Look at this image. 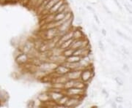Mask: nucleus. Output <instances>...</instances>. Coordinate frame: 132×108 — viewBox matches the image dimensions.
Instances as JSON below:
<instances>
[{
    "label": "nucleus",
    "mask_w": 132,
    "mask_h": 108,
    "mask_svg": "<svg viewBox=\"0 0 132 108\" xmlns=\"http://www.w3.org/2000/svg\"><path fill=\"white\" fill-rule=\"evenodd\" d=\"M59 37V31L57 28H46L43 33L44 40H51L54 38Z\"/></svg>",
    "instance_id": "7ed1b4c3"
},
{
    "label": "nucleus",
    "mask_w": 132,
    "mask_h": 108,
    "mask_svg": "<svg viewBox=\"0 0 132 108\" xmlns=\"http://www.w3.org/2000/svg\"><path fill=\"white\" fill-rule=\"evenodd\" d=\"M87 9L90 10L92 13H95V9L92 7H90V6H87Z\"/></svg>",
    "instance_id": "c756f323"
},
{
    "label": "nucleus",
    "mask_w": 132,
    "mask_h": 108,
    "mask_svg": "<svg viewBox=\"0 0 132 108\" xmlns=\"http://www.w3.org/2000/svg\"><path fill=\"white\" fill-rule=\"evenodd\" d=\"M113 1H114V2L115 3V5L118 6V8H119V9H120V10H121V11H122V10H123V8H122V6H121V5L120 4L119 1H118V0H113Z\"/></svg>",
    "instance_id": "393cba45"
},
{
    "label": "nucleus",
    "mask_w": 132,
    "mask_h": 108,
    "mask_svg": "<svg viewBox=\"0 0 132 108\" xmlns=\"http://www.w3.org/2000/svg\"><path fill=\"white\" fill-rule=\"evenodd\" d=\"M111 105H112V107H118V106H117V104L115 103V102H112V103L111 104Z\"/></svg>",
    "instance_id": "72a5a7b5"
},
{
    "label": "nucleus",
    "mask_w": 132,
    "mask_h": 108,
    "mask_svg": "<svg viewBox=\"0 0 132 108\" xmlns=\"http://www.w3.org/2000/svg\"><path fill=\"white\" fill-rule=\"evenodd\" d=\"M71 2H73V0H71Z\"/></svg>",
    "instance_id": "c9c22d12"
},
{
    "label": "nucleus",
    "mask_w": 132,
    "mask_h": 108,
    "mask_svg": "<svg viewBox=\"0 0 132 108\" xmlns=\"http://www.w3.org/2000/svg\"><path fill=\"white\" fill-rule=\"evenodd\" d=\"M81 58V57L75 56V55H72L71 56L66 58L65 61L66 62H69V63H77V62H79Z\"/></svg>",
    "instance_id": "2eb2a0df"
},
{
    "label": "nucleus",
    "mask_w": 132,
    "mask_h": 108,
    "mask_svg": "<svg viewBox=\"0 0 132 108\" xmlns=\"http://www.w3.org/2000/svg\"><path fill=\"white\" fill-rule=\"evenodd\" d=\"M68 98H69V96H67L66 94H65L64 96H62L60 99L56 102L57 107H65V104L67 102Z\"/></svg>",
    "instance_id": "ddd939ff"
},
{
    "label": "nucleus",
    "mask_w": 132,
    "mask_h": 108,
    "mask_svg": "<svg viewBox=\"0 0 132 108\" xmlns=\"http://www.w3.org/2000/svg\"><path fill=\"white\" fill-rule=\"evenodd\" d=\"M28 107H33L34 106H35V102H33V101H31V102H29V103L27 105Z\"/></svg>",
    "instance_id": "7c9ffc66"
},
{
    "label": "nucleus",
    "mask_w": 132,
    "mask_h": 108,
    "mask_svg": "<svg viewBox=\"0 0 132 108\" xmlns=\"http://www.w3.org/2000/svg\"><path fill=\"white\" fill-rule=\"evenodd\" d=\"M102 92H103V93H104V94H106V96H108V93H107V92H106V91H105V90L104 89H103V91H102Z\"/></svg>",
    "instance_id": "f704fd0d"
},
{
    "label": "nucleus",
    "mask_w": 132,
    "mask_h": 108,
    "mask_svg": "<svg viewBox=\"0 0 132 108\" xmlns=\"http://www.w3.org/2000/svg\"><path fill=\"white\" fill-rule=\"evenodd\" d=\"M85 38V34L83 32L78 28H73V40H80Z\"/></svg>",
    "instance_id": "1a4fd4ad"
},
{
    "label": "nucleus",
    "mask_w": 132,
    "mask_h": 108,
    "mask_svg": "<svg viewBox=\"0 0 132 108\" xmlns=\"http://www.w3.org/2000/svg\"><path fill=\"white\" fill-rule=\"evenodd\" d=\"M93 28L94 29V31H95L96 32H98V28H97V27L95 26L94 24H93Z\"/></svg>",
    "instance_id": "473e14b6"
},
{
    "label": "nucleus",
    "mask_w": 132,
    "mask_h": 108,
    "mask_svg": "<svg viewBox=\"0 0 132 108\" xmlns=\"http://www.w3.org/2000/svg\"><path fill=\"white\" fill-rule=\"evenodd\" d=\"M93 77H94V70H93V68L91 66V67L81 70L80 80L85 83H88L92 80Z\"/></svg>",
    "instance_id": "f03ea898"
},
{
    "label": "nucleus",
    "mask_w": 132,
    "mask_h": 108,
    "mask_svg": "<svg viewBox=\"0 0 132 108\" xmlns=\"http://www.w3.org/2000/svg\"><path fill=\"white\" fill-rule=\"evenodd\" d=\"M124 7H125L126 9L127 10L129 13L132 14V9H131V6H130V5H128V4H127V3H126V2H124Z\"/></svg>",
    "instance_id": "4be33fe9"
},
{
    "label": "nucleus",
    "mask_w": 132,
    "mask_h": 108,
    "mask_svg": "<svg viewBox=\"0 0 132 108\" xmlns=\"http://www.w3.org/2000/svg\"><path fill=\"white\" fill-rule=\"evenodd\" d=\"M64 91H54V90H50L48 91V94L50 96V99L52 101L56 102L59 99L61 98L62 96L65 95Z\"/></svg>",
    "instance_id": "0eeeda50"
},
{
    "label": "nucleus",
    "mask_w": 132,
    "mask_h": 108,
    "mask_svg": "<svg viewBox=\"0 0 132 108\" xmlns=\"http://www.w3.org/2000/svg\"><path fill=\"white\" fill-rule=\"evenodd\" d=\"M98 47L100 48V50L101 51H104V49H105V47H104V44H103V42H101V40H98Z\"/></svg>",
    "instance_id": "b1692460"
},
{
    "label": "nucleus",
    "mask_w": 132,
    "mask_h": 108,
    "mask_svg": "<svg viewBox=\"0 0 132 108\" xmlns=\"http://www.w3.org/2000/svg\"><path fill=\"white\" fill-rule=\"evenodd\" d=\"M85 89H81L76 87H72L71 89L65 90V94L68 96L69 97H76V98H81L83 99L85 93Z\"/></svg>",
    "instance_id": "f257e3e1"
},
{
    "label": "nucleus",
    "mask_w": 132,
    "mask_h": 108,
    "mask_svg": "<svg viewBox=\"0 0 132 108\" xmlns=\"http://www.w3.org/2000/svg\"><path fill=\"white\" fill-rule=\"evenodd\" d=\"M116 32H117V34H118V35L120 37L123 38V39H126V40H128V41H131V40L129 39V38L126 35V34H124L123 33H122L120 31H119V30H116Z\"/></svg>",
    "instance_id": "aec40b11"
},
{
    "label": "nucleus",
    "mask_w": 132,
    "mask_h": 108,
    "mask_svg": "<svg viewBox=\"0 0 132 108\" xmlns=\"http://www.w3.org/2000/svg\"><path fill=\"white\" fill-rule=\"evenodd\" d=\"M130 1H131V2H132V0H130Z\"/></svg>",
    "instance_id": "e433bc0d"
},
{
    "label": "nucleus",
    "mask_w": 132,
    "mask_h": 108,
    "mask_svg": "<svg viewBox=\"0 0 132 108\" xmlns=\"http://www.w3.org/2000/svg\"><path fill=\"white\" fill-rule=\"evenodd\" d=\"M68 14V12H62V13H54V21H59L60 20H62Z\"/></svg>",
    "instance_id": "dca6fc26"
},
{
    "label": "nucleus",
    "mask_w": 132,
    "mask_h": 108,
    "mask_svg": "<svg viewBox=\"0 0 132 108\" xmlns=\"http://www.w3.org/2000/svg\"><path fill=\"white\" fill-rule=\"evenodd\" d=\"M93 16H94V18L95 20V21H96V23H97L98 24H101V21H100V20H99L98 15L95 14V13H94V14H93Z\"/></svg>",
    "instance_id": "cd10ccee"
},
{
    "label": "nucleus",
    "mask_w": 132,
    "mask_h": 108,
    "mask_svg": "<svg viewBox=\"0 0 132 108\" xmlns=\"http://www.w3.org/2000/svg\"><path fill=\"white\" fill-rule=\"evenodd\" d=\"M81 70H70L69 72L66 75L68 80H79L81 77Z\"/></svg>",
    "instance_id": "6e6552de"
},
{
    "label": "nucleus",
    "mask_w": 132,
    "mask_h": 108,
    "mask_svg": "<svg viewBox=\"0 0 132 108\" xmlns=\"http://www.w3.org/2000/svg\"><path fill=\"white\" fill-rule=\"evenodd\" d=\"M59 1L60 0H49L47 4H46V5L45 6V7H44V9L43 10V12H44L46 13H48V12L50 10V9L57 3V2H59Z\"/></svg>",
    "instance_id": "f8f14e48"
},
{
    "label": "nucleus",
    "mask_w": 132,
    "mask_h": 108,
    "mask_svg": "<svg viewBox=\"0 0 132 108\" xmlns=\"http://www.w3.org/2000/svg\"><path fill=\"white\" fill-rule=\"evenodd\" d=\"M81 98L69 97L65 105V107H76L81 103Z\"/></svg>",
    "instance_id": "423d86ee"
},
{
    "label": "nucleus",
    "mask_w": 132,
    "mask_h": 108,
    "mask_svg": "<svg viewBox=\"0 0 132 108\" xmlns=\"http://www.w3.org/2000/svg\"><path fill=\"white\" fill-rule=\"evenodd\" d=\"M72 42H73V40H67V41H65V42H62L60 43L57 47H59L61 50H65L67 48H69L71 47V44H72Z\"/></svg>",
    "instance_id": "4468645a"
},
{
    "label": "nucleus",
    "mask_w": 132,
    "mask_h": 108,
    "mask_svg": "<svg viewBox=\"0 0 132 108\" xmlns=\"http://www.w3.org/2000/svg\"><path fill=\"white\" fill-rule=\"evenodd\" d=\"M38 99L40 102H43V103H46L47 102L51 100L48 92V93H41L38 96Z\"/></svg>",
    "instance_id": "9b49d317"
},
{
    "label": "nucleus",
    "mask_w": 132,
    "mask_h": 108,
    "mask_svg": "<svg viewBox=\"0 0 132 108\" xmlns=\"http://www.w3.org/2000/svg\"><path fill=\"white\" fill-rule=\"evenodd\" d=\"M65 0H60L59 2H57V3L55 4V5H54L53 7H52V8L50 9V10L48 12L47 14H54V13H56L57 12V10L59 9V8H60V7L61 6L64 2H65Z\"/></svg>",
    "instance_id": "9d476101"
},
{
    "label": "nucleus",
    "mask_w": 132,
    "mask_h": 108,
    "mask_svg": "<svg viewBox=\"0 0 132 108\" xmlns=\"http://www.w3.org/2000/svg\"><path fill=\"white\" fill-rule=\"evenodd\" d=\"M74 84H75V80H68L64 84V90H67L72 87H74Z\"/></svg>",
    "instance_id": "6ab92c4d"
},
{
    "label": "nucleus",
    "mask_w": 132,
    "mask_h": 108,
    "mask_svg": "<svg viewBox=\"0 0 132 108\" xmlns=\"http://www.w3.org/2000/svg\"><path fill=\"white\" fill-rule=\"evenodd\" d=\"M114 80L116 81V83H117L119 85H123V84H124V82H123V80H122V78H120V77H116L114 78Z\"/></svg>",
    "instance_id": "412c9836"
},
{
    "label": "nucleus",
    "mask_w": 132,
    "mask_h": 108,
    "mask_svg": "<svg viewBox=\"0 0 132 108\" xmlns=\"http://www.w3.org/2000/svg\"><path fill=\"white\" fill-rule=\"evenodd\" d=\"M89 41L87 38H83L80 40H73V42L71 44V48L73 49H79V48H83V47H89Z\"/></svg>",
    "instance_id": "20e7f679"
},
{
    "label": "nucleus",
    "mask_w": 132,
    "mask_h": 108,
    "mask_svg": "<svg viewBox=\"0 0 132 108\" xmlns=\"http://www.w3.org/2000/svg\"><path fill=\"white\" fill-rule=\"evenodd\" d=\"M115 101H116V102H118V103H123V97L121 96H118L115 98Z\"/></svg>",
    "instance_id": "5701e85b"
},
{
    "label": "nucleus",
    "mask_w": 132,
    "mask_h": 108,
    "mask_svg": "<svg viewBox=\"0 0 132 108\" xmlns=\"http://www.w3.org/2000/svg\"><path fill=\"white\" fill-rule=\"evenodd\" d=\"M101 34L104 35V36H106V34H107V32H106V29H104V28H102V30H101Z\"/></svg>",
    "instance_id": "2f4dec72"
},
{
    "label": "nucleus",
    "mask_w": 132,
    "mask_h": 108,
    "mask_svg": "<svg viewBox=\"0 0 132 108\" xmlns=\"http://www.w3.org/2000/svg\"><path fill=\"white\" fill-rule=\"evenodd\" d=\"M123 69L125 72H130V68H129V66H128L127 64H123Z\"/></svg>",
    "instance_id": "bb28decb"
},
{
    "label": "nucleus",
    "mask_w": 132,
    "mask_h": 108,
    "mask_svg": "<svg viewBox=\"0 0 132 108\" xmlns=\"http://www.w3.org/2000/svg\"><path fill=\"white\" fill-rule=\"evenodd\" d=\"M121 50H122V51H123V53L125 55H128V56L129 55V52L124 46H121Z\"/></svg>",
    "instance_id": "a878e982"
},
{
    "label": "nucleus",
    "mask_w": 132,
    "mask_h": 108,
    "mask_svg": "<svg viewBox=\"0 0 132 108\" xmlns=\"http://www.w3.org/2000/svg\"><path fill=\"white\" fill-rule=\"evenodd\" d=\"M103 7H104V9L106 10V13H107L108 14L112 15V12H111V11H110V10L109 9V8L107 7H106V5L103 4Z\"/></svg>",
    "instance_id": "c85d7f7f"
},
{
    "label": "nucleus",
    "mask_w": 132,
    "mask_h": 108,
    "mask_svg": "<svg viewBox=\"0 0 132 108\" xmlns=\"http://www.w3.org/2000/svg\"><path fill=\"white\" fill-rule=\"evenodd\" d=\"M70 70L64 64H60L54 70V74L56 75H66L69 72Z\"/></svg>",
    "instance_id": "39448f33"
},
{
    "label": "nucleus",
    "mask_w": 132,
    "mask_h": 108,
    "mask_svg": "<svg viewBox=\"0 0 132 108\" xmlns=\"http://www.w3.org/2000/svg\"><path fill=\"white\" fill-rule=\"evenodd\" d=\"M28 56L27 55V53L21 54V55H20V56L17 58V61H18V62L21 63V64H24V63H26L27 61H28Z\"/></svg>",
    "instance_id": "a211bd4d"
},
{
    "label": "nucleus",
    "mask_w": 132,
    "mask_h": 108,
    "mask_svg": "<svg viewBox=\"0 0 132 108\" xmlns=\"http://www.w3.org/2000/svg\"><path fill=\"white\" fill-rule=\"evenodd\" d=\"M73 52H74V49H73L71 47H69V48H67L65 50L62 51V55L65 58H68V57L73 55Z\"/></svg>",
    "instance_id": "f3484780"
}]
</instances>
